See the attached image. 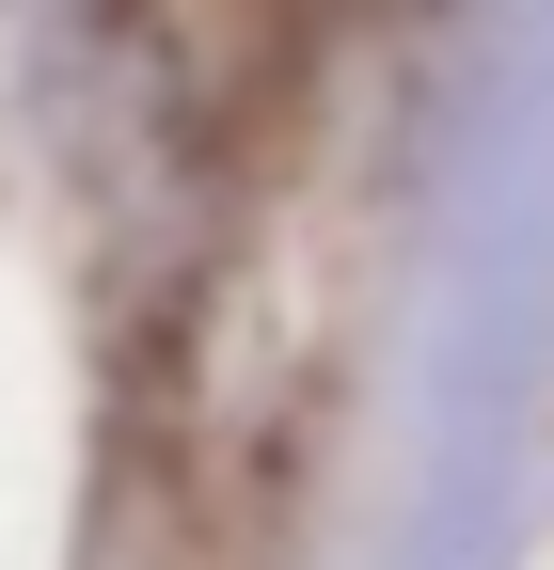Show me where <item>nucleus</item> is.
I'll use <instances>...</instances> for the list:
<instances>
[]
</instances>
